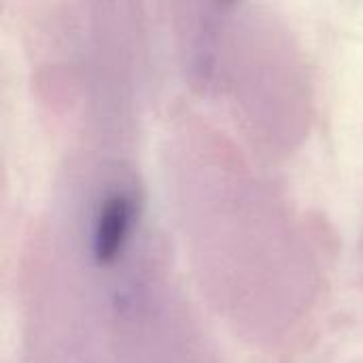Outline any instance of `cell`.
Listing matches in <instances>:
<instances>
[{
    "label": "cell",
    "mask_w": 363,
    "mask_h": 363,
    "mask_svg": "<svg viewBox=\"0 0 363 363\" xmlns=\"http://www.w3.org/2000/svg\"><path fill=\"white\" fill-rule=\"evenodd\" d=\"M132 223V202L125 196H113L104 202L96 234H94V251L98 262L108 264L121 251Z\"/></svg>",
    "instance_id": "6da1fadb"
}]
</instances>
